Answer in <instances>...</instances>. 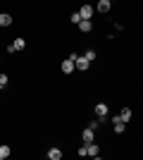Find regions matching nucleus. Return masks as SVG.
<instances>
[{"instance_id": "obj_1", "label": "nucleus", "mask_w": 143, "mask_h": 160, "mask_svg": "<svg viewBox=\"0 0 143 160\" xmlns=\"http://www.w3.org/2000/svg\"><path fill=\"white\" fill-rule=\"evenodd\" d=\"M74 69H79V72H88L91 69V62L83 58V55H76L74 58Z\"/></svg>"}, {"instance_id": "obj_2", "label": "nucleus", "mask_w": 143, "mask_h": 160, "mask_svg": "<svg viewBox=\"0 0 143 160\" xmlns=\"http://www.w3.org/2000/svg\"><path fill=\"white\" fill-rule=\"evenodd\" d=\"M107 112H110L107 103H95V117L100 120V124H102V122H105V117H107Z\"/></svg>"}, {"instance_id": "obj_3", "label": "nucleus", "mask_w": 143, "mask_h": 160, "mask_svg": "<svg viewBox=\"0 0 143 160\" xmlns=\"http://www.w3.org/2000/svg\"><path fill=\"white\" fill-rule=\"evenodd\" d=\"M95 14L93 5H81V10H79V17H81V22H91V17Z\"/></svg>"}, {"instance_id": "obj_4", "label": "nucleus", "mask_w": 143, "mask_h": 160, "mask_svg": "<svg viewBox=\"0 0 143 160\" xmlns=\"http://www.w3.org/2000/svg\"><path fill=\"white\" fill-rule=\"evenodd\" d=\"M93 10L95 12H110V10H112V2H110V0H98V5H93Z\"/></svg>"}, {"instance_id": "obj_5", "label": "nucleus", "mask_w": 143, "mask_h": 160, "mask_svg": "<svg viewBox=\"0 0 143 160\" xmlns=\"http://www.w3.org/2000/svg\"><path fill=\"white\" fill-rule=\"evenodd\" d=\"M62 155H64V153H62V148H48V153H45V158L48 160H62Z\"/></svg>"}, {"instance_id": "obj_6", "label": "nucleus", "mask_w": 143, "mask_h": 160, "mask_svg": "<svg viewBox=\"0 0 143 160\" xmlns=\"http://www.w3.org/2000/svg\"><path fill=\"white\" fill-rule=\"evenodd\" d=\"M81 141H83V146H86V143H95V132L83 129V132H81Z\"/></svg>"}, {"instance_id": "obj_7", "label": "nucleus", "mask_w": 143, "mask_h": 160, "mask_svg": "<svg viewBox=\"0 0 143 160\" xmlns=\"http://www.w3.org/2000/svg\"><path fill=\"white\" fill-rule=\"evenodd\" d=\"M60 69H62V74H72V72H74V62L69 60V58H64L62 65H60Z\"/></svg>"}, {"instance_id": "obj_8", "label": "nucleus", "mask_w": 143, "mask_h": 160, "mask_svg": "<svg viewBox=\"0 0 143 160\" xmlns=\"http://www.w3.org/2000/svg\"><path fill=\"white\" fill-rule=\"evenodd\" d=\"M95 155H100L98 143H86V158H95Z\"/></svg>"}, {"instance_id": "obj_9", "label": "nucleus", "mask_w": 143, "mask_h": 160, "mask_svg": "<svg viewBox=\"0 0 143 160\" xmlns=\"http://www.w3.org/2000/svg\"><path fill=\"white\" fill-rule=\"evenodd\" d=\"M117 117H119V120H122L124 124H126V122H129L131 117H134V112H131V108H122V110H119V115H117Z\"/></svg>"}, {"instance_id": "obj_10", "label": "nucleus", "mask_w": 143, "mask_h": 160, "mask_svg": "<svg viewBox=\"0 0 143 160\" xmlns=\"http://www.w3.org/2000/svg\"><path fill=\"white\" fill-rule=\"evenodd\" d=\"M0 27H12V14H7V12H0Z\"/></svg>"}, {"instance_id": "obj_11", "label": "nucleus", "mask_w": 143, "mask_h": 160, "mask_svg": "<svg viewBox=\"0 0 143 160\" xmlns=\"http://www.w3.org/2000/svg\"><path fill=\"white\" fill-rule=\"evenodd\" d=\"M12 155V148L7 146V143H0V160H7Z\"/></svg>"}, {"instance_id": "obj_12", "label": "nucleus", "mask_w": 143, "mask_h": 160, "mask_svg": "<svg viewBox=\"0 0 143 160\" xmlns=\"http://www.w3.org/2000/svg\"><path fill=\"white\" fill-rule=\"evenodd\" d=\"M12 48H14V53H17V50H24V48H26V38H14L12 41Z\"/></svg>"}, {"instance_id": "obj_13", "label": "nucleus", "mask_w": 143, "mask_h": 160, "mask_svg": "<svg viewBox=\"0 0 143 160\" xmlns=\"http://www.w3.org/2000/svg\"><path fill=\"white\" fill-rule=\"evenodd\" d=\"M112 122H115V134H122L124 129H126V124H124V122L119 120V117H115V120H112Z\"/></svg>"}, {"instance_id": "obj_14", "label": "nucleus", "mask_w": 143, "mask_h": 160, "mask_svg": "<svg viewBox=\"0 0 143 160\" xmlns=\"http://www.w3.org/2000/svg\"><path fill=\"white\" fill-rule=\"evenodd\" d=\"M79 29H81L83 33H91L93 31V22H79Z\"/></svg>"}, {"instance_id": "obj_15", "label": "nucleus", "mask_w": 143, "mask_h": 160, "mask_svg": "<svg viewBox=\"0 0 143 160\" xmlns=\"http://www.w3.org/2000/svg\"><path fill=\"white\" fill-rule=\"evenodd\" d=\"M83 58H86V60H88V62H93L95 58H98V50H95V48H88V50L83 53Z\"/></svg>"}, {"instance_id": "obj_16", "label": "nucleus", "mask_w": 143, "mask_h": 160, "mask_svg": "<svg viewBox=\"0 0 143 160\" xmlns=\"http://www.w3.org/2000/svg\"><path fill=\"white\" fill-rule=\"evenodd\" d=\"M7 84H10V77H7V74L2 72V74H0V91H5V88H7Z\"/></svg>"}, {"instance_id": "obj_17", "label": "nucleus", "mask_w": 143, "mask_h": 160, "mask_svg": "<svg viewBox=\"0 0 143 160\" xmlns=\"http://www.w3.org/2000/svg\"><path fill=\"white\" fill-rule=\"evenodd\" d=\"M98 127H100V120H91V122H88V127H86V129H91V132H95V129H98Z\"/></svg>"}, {"instance_id": "obj_18", "label": "nucleus", "mask_w": 143, "mask_h": 160, "mask_svg": "<svg viewBox=\"0 0 143 160\" xmlns=\"http://www.w3.org/2000/svg\"><path fill=\"white\" fill-rule=\"evenodd\" d=\"M69 19H72V24H76V27H79V22H81V17H79V12H74L72 17H69Z\"/></svg>"}, {"instance_id": "obj_19", "label": "nucleus", "mask_w": 143, "mask_h": 160, "mask_svg": "<svg viewBox=\"0 0 143 160\" xmlns=\"http://www.w3.org/2000/svg\"><path fill=\"white\" fill-rule=\"evenodd\" d=\"M76 155H79V158H86V146H79V148H76Z\"/></svg>"}, {"instance_id": "obj_20", "label": "nucleus", "mask_w": 143, "mask_h": 160, "mask_svg": "<svg viewBox=\"0 0 143 160\" xmlns=\"http://www.w3.org/2000/svg\"><path fill=\"white\" fill-rule=\"evenodd\" d=\"M91 160H102V158H100V155H95V158H91Z\"/></svg>"}]
</instances>
